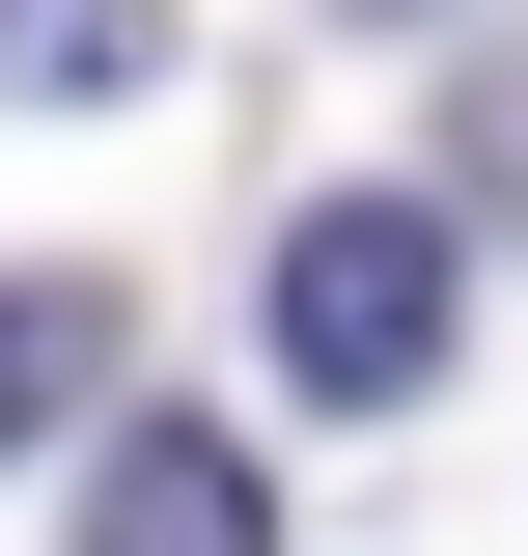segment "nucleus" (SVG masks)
<instances>
[{
	"instance_id": "nucleus-1",
	"label": "nucleus",
	"mask_w": 528,
	"mask_h": 556,
	"mask_svg": "<svg viewBox=\"0 0 528 556\" xmlns=\"http://www.w3.org/2000/svg\"><path fill=\"white\" fill-rule=\"evenodd\" d=\"M278 362H306L334 417L445 390V195H306L278 223Z\"/></svg>"
},
{
	"instance_id": "nucleus-2",
	"label": "nucleus",
	"mask_w": 528,
	"mask_h": 556,
	"mask_svg": "<svg viewBox=\"0 0 528 556\" xmlns=\"http://www.w3.org/2000/svg\"><path fill=\"white\" fill-rule=\"evenodd\" d=\"M84 556H278V473L223 417H112V473H84Z\"/></svg>"
},
{
	"instance_id": "nucleus-3",
	"label": "nucleus",
	"mask_w": 528,
	"mask_h": 556,
	"mask_svg": "<svg viewBox=\"0 0 528 556\" xmlns=\"http://www.w3.org/2000/svg\"><path fill=\"white\" fill-rule=\"evenodd\" d=\"M112 390V278H0V445Z\"/></svg>"
},
{
	"instance_id": "nucleus-4",
	"label": "nucleus",
	"mask_w": 528,
	"mask_h": 556,
	"mask_svg": "<svg viewBox=\"0 0 528 556\" xmlns=\"http://www.w3.org/2000/svg\"><path fill=\"white\" fill-rule=\"evenodd\" d=\"M139 56H167V28H139V0H112V28H84V0H56V28H28V56H0V84H28V112H112Z\"/></svg>"
},
{
	"instance_id": "nucleus-5",
	"label": "nucleus",
	"mask_w": 528,
	"mask_h": 556,
	"mask_svg": "<svg viewBox=\"0 0 528 556\" xmlns=\"http://www.w3.org/2000/svg\"><path fill=\"white\" fill-rule=\"evenodd\" d=\"M445 167H473V195L528 223V56H473V84H445Z\"/></svg>"
}]
</instances>
